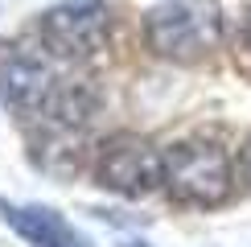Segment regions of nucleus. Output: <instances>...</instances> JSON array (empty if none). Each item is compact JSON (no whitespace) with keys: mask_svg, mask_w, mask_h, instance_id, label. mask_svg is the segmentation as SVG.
Here are the masks:
<instances>
[{"mask_svg":"<svg viewBox=\"0 0 251 247\" xmlns=\"http://www.w3.org/2000/svg\"><path fill=\"white\" fill-rule=\"evenodd\" d=\"M41 46L58 58H91L107 46L111 13L103 0H62L37 25Z\"/></svg>","mask_w":251,"mask_h":247,"instance_id":"7ed1b4c3","label":"nucleus"},{"mask_svg":"<svg viewBox=\"0 0 251 247\" xmlns=\"http://www.w3.org/2000/svg\"><path fill=\"white\" fill-rule=\"evenodd\" d=\"M165 185L185 206H223L235 190V169L218 144L190 140L165 157Z\"/></svg>","mask_w":251,"mask_h":247,"instance_id":"f03ea898","label":"nucleus"},{"mask_svg":"<svg viewBox=\"0 0 251 247\" xmlns=\"http://www.w3.org/2000/svg\"><path fill=\"white\" fill-rule=\"evenodd\" d=\"M243 173H247V181H251V136H247V144H243Z\"/></svg>","mask_w":251,"mask_h":247,"instance_id":"6e6552de","label":"nucleus"},{"mask_svg":"<svg viewBox=\"0 0 251 247\" xmlns=\"http://www.w3.org/2000/svg\"><path fill=\"white\" fill-rule=\"evenodd\" d=\"M132 247H144V243H132Z\"/></svg>","mask_w":251,"mask_h":247,"instance_id":"9d476101","label":"nucleus"},{"mask_svg":"<svg viewBox=\"0 0 251 247\" xmlns=\"http://www.w3.org/2000/svg\"><path fill=\"white\" fill-rule=\"evenodd\" d=\"M4 219L33 247H87L54 210H46V206H4Z\"/></svg>","mask_w":251,"mask_h":247,"instance_id":"423d86ee","label":"nucleus"},{"mask_svg":"<svg viewBox=\"0 0 251 247\" xmlns=\"http://www.w3.org/2000/svg\"><path fill=\"white\" fill-rule=\"evenodd\" d=\"M243 41H247V49H251V8H247V21H243Z\"/></svg>","mask_w":251,"mask_h":247,"instance_id":"1a4fd4ad","label":"nucleus"},{"mask_svg":"<svg viewBox=\"0 0 251 247\" xmlns=\"http://www.w3.org/2000/svg\"><path fill=\"white\" fill-rule=\"evenodd\" d=\"M95 107H99V91L87 78H58V87L50 91V99H46L41 111L54 116L62 128H75V124H87Z\"/></svg>","mask_w":251,"mask_h":247,"instance_id":"0eeeda50","label":"nucleus"},{"mask_svg":"<svg viewBox=\"0 0 251 247\" xmlns=\"http://www.w3.org/2000/svg\"><path fill=\"white\" fill-rule=\"evenodd\" d=\"M99 181L116 194H149L165 181V157L140 136H111L99 148Z\"/></svg>","mask_w":251,"mask_h":247,"instance_id":"20e7f679","label":"nucleus"},{"mask_svg":"<svg viewBox=\"0 0 251 247\" xmlns=\"http://www.w3.org/2000/svg\"><path fill=\"white\" fill-rule=\"evenodd\" d=\"M144 41L169 62H198L223 46L218 0H165L144 17Z\"/></svg>","mask_w":251,"mask_h":247,"instance_id":"f257e3e1","label":"nucleus"},{"mask_svg":"<svg viewBox=\"0 0 251 247\" xmlns=\"http://www.w3.org/2000/svg\"><path fill=\"white\" fill-rule=\"evenodd\" d=\"M58 87L50 62L21 41H0V99L25 111H41Z\"/></svg>","mask_w":251,"mask_h":247,"instance_id":"39448f33","label":"nucleus"}]
</instances>
